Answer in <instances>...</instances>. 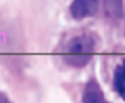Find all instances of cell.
<instances>
[{
  "instance_id": "6da1fadb",
  "label": "cell",
  "mask_w": 125,
  "mask_h": 103,
  "mask_svg": "<svg viewBox=\"0 0 125 103\" xmlns=\"http://www.w3.org/2000/svg\"><path fill=\"white\" fill-rule=\"evenodd\" d=\"M97 50V39L92 33L81 32L70 36L58 47V57L68 69L81 70L93 59Z\"/></svg>"
},
{
  "instance_id": "7a4b0ae2",
  "label": "cell",
  "mask_w": 125,
  "mask_h": 103,
  "mask_svg": "<svg viewBox=\"0 0 125 103\" xmlns=\"http://www.w3.org/2000/svg\"><path fill=\"white\" fill-rule=\"evenodd\" d=\"M99 4L101 0H71L68 14L74 21H83L97 14Z\"/></svg>"
},
{
  "instance_id": "3957f363",
  "label": "cell",
  "mask_w": 125,
  "mask_h": 103,
  "mask_svg": "<svg viewBox=\"0 0 125 103\" xmlns=\"http://www.w3.org/2000/svg\"><path fill=\"white\" fill-rule=\"evenodd\" d=\"M81 102L85 103H103L107 102L104 92L96 77H90L82 90L81 93Z\"/></svg>"
},
{
  "instance_id": "277c9868",
  "label": "cell",
  "mask_w": 125,
  "mask_h": 103,
  "mask_svg": "<svg viewBox=\"0 0 125 103\" xmlns=\"http://www.w3.org/2000/svg\"><path fill=\"white\" fill-rule=\"evenodd\" d=\"M105 16L118 20L123 16V0H101Z\"/></svg>"
},
{
  "instance_id": "5b68a950",
  "label": "cell",
  "mask_w": 125,
  "mask_h": 103,
  "mask_svg": "<svg viewBox=\"0 0 125 103\" xmlns=\"http://www.w3.org/2000/svg\"><path fill=\"white\" fill-rule=\"evenodd\" d=\"M113 85L118 94L125 101V59L114 71Z\"/></svg>"
},
{
  "instance_id": "8992f818",
  "label": "cell",
  "mask_w": 125,
  "mask_h": 103,
  "mask_svg": "<svg viewBox=\"0 0 125 103\" xmlns=\"http://www.w3.org/2000/svg\"><path fill=\"white\" fill-rule=\"evenodd\" d=\"M0 102H10V97L1 90H0Z\"/></svg>"
}]
</instances>
